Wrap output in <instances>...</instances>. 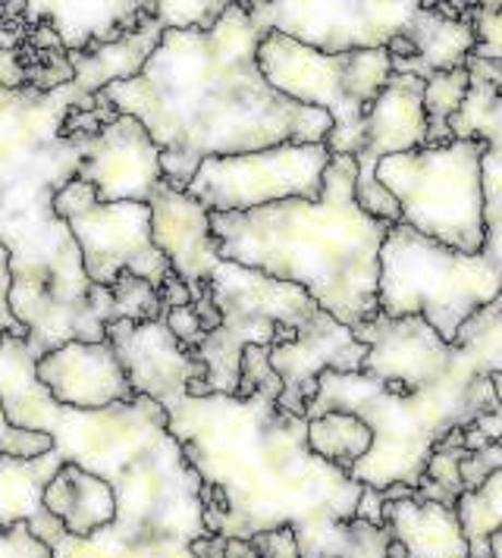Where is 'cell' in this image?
Returning <instances> with one entry per match:
<instances>
[{
	"label": "cell",
	"mask_w": 502,
	"mask_h": 558,
	"mask_svg": "<svg viewBox=\"0 0 502 558\" xmlns=\"http://www.w3.org/2000/svg\"><path fill=\"white\" fill-rule=\"evenodd\" d=\"M251 546L258 549V558H301L296 533L289 527H276V531H264L249 536Z\"/></svg>",
	"instance_id": "37"
},
{
	"label": "cell",
	"mask_w": 502,
	"mask_h": 558,
	"mask_svg": "<svg viewBox=\"0 0 502 558\" xmlns=\"http://www.w3.org/2000/svg\"><path fill=\"white\" fill-rule=\"evenodd\" d=\"M148 210L154 248L164 254V260L170 264V274L182 279L195 299V292L220 264L217 242L207 223L211 210L195 198H189L186 192H176L167 182H160L157 192L151 195Z\"/></svg>",
	"instance_id": "20"
},
{
	"label": "cell",
	"mask_w": 502,
	"mask_h": 558,
	"mask_svg": "<svg viewBox=\"0 0 502 558\" xmlns=\"http://www.w3.org/2000/svg\"><path fill=\"white\" fill-rule=\"evenodd\" d=\"M157 295H160V307L167 311V307H182V305H192V292H189V286L182 282V279H176L170 274V279L157 289Z\"/></svg>",
	"instance_id": "41"
},
{
	"label": "cell",
	"mask_w": 502,
	"mask_h": 558,
	"mask_svg": "<svg viewBox=\"0 0 502 558\" xmlns=\"http://www.w3.org/2000/svg\"><path fill=\"white\" fill-rule=\"evenodd\" d=\"M35 380L41 383L50 402L75 411H100L135 399L107 339L63 342L35 361Z\"/></svg>",
	"instance_id": "19"
},
{
	"label": "cell",
	"mask_w": 502,
	"mask_h": 558,
	"mask_svg": "<svg viewBox=\"0 0 502 558\" xmlns=\"http://www.w3.org/2000/svg\"><path fill=\"white\" fill-rule=\"evenodd\" d=\"M465 352L446 377L418 392H396L364 374L324 371L304 421L330 411L355 414L371 427V449L349 468V477L371 489L393 483L418 489L433 446L450 430L471 427L477 417L502 411V299L477 307L455 339Z\"/></svg>",
	"instance_id": "6"
},
{
	"label": "cell",
	"mask_w": 502,
	"mask_h": 558,
	"mask_svg": "<svg viewBox=\"0 0 502 558\" xmlns=\"http://www.w3.org/2000/svg\"><path fill=\"white\" fill-rule=\"evenodd\" d=\"M167 433L199 474L207 536L289 527L301 558H343L361 483L308 449V421L276 405V392L182 396L167 408Z\"/></svg>",
	"instance_id": "2"
},
{
	"label": "cell",
	"mask_w": 502,
	"mask_h": 558,
	"mask_svg": "<svg viewBox=\"0 0 502 558\" xmlns=\"http://www.w3.org/2000/svg\"><path fill=\"white\" fill-rule=\"evenodd\" d=\"M421 92H425L421 78L399 76V73L386 78L383 92L376 95V101L371 104V110L364 117L361 148L351 157L355 170H358L355 202L364 214H371L390 227L399 223V207L376 185L374 170L383 157L425 148L427 123L425 110H421Z\"/></svg>",
	"instance_id": "14"
},
{
	"label": "cell",
	"mask_w": 502,
	"mask_h": 558,
	"mask_svg": "<svg viewBox=\"0 0 502 558\" xmlns=\"http://www.w3.org/2000/svg\"><path fill=\"white\" fill-rule=\"evenodd\" d=\"M25 45L23 20L16 23H0V51H20Z\"/></svg>",
	"instance_id": "42"
},
{
	"label": "cell",
	"mask_w": 502,
	"mask_h": 558,
	"mask_svg": "<svg viewBox=\"0 0 502 558\" xmlns=\"http://www.w3.org/2000/svg\"><path fill=\"white\" fill-rule=\"evenodd\" d=\"M145 3H23V26H45L53 32L67 53L85 51L120 38L139 23Z\"/></svg>",
	"instance_id": "22"
},
{
	"label": "cell",
	"mask_w": 502,
	"mask_h": 558,
	"mask_svg": "<svg viewBox=\"0 0 502 558\" xmlns=\"http://www.w3.org/2000/svg\"><path fill=\"white\" fill-rule=\"evenodd\" d=\"M53 214L70 229L92 286L110 289L120 274L145 279L154 289L170 279V264L151 242L148 204H100L85 182L73 179L53 195Z\"/></svg>",
	"instance_id": "11"
},
{
	"label": "cell",
	"mask_w": 502,
	"mask_h": 558,
	"mask_svg": "<svg viewBox=\"0 0 502 558\" xmlns=\"http://www.w3.org/2000/svg\"><path fill=\"white\" fill-rule=\"evenodd\" d=\"M0 558H53L50 549L28 531L25 521H16L10 527L0 524Z\"/></svg>",
	"instance_id": "35"
},
{
	"label": "cell",
	"mask_w": 502,
	"mask_h": 558,
	"mask_svg": "<svg viewBox=\"0 0 502 558\" xmlns=\"http://www.w3.org/2000/svg\"><path fill=\"white\" fill-rule=\"evenodd\" d=\"M308 449L318 458H324L326 464L349 471L358 458L368 456L371 449V427L364 421H358L355 414H343V411H330L321 417L308 421Z\"/></svg>",
	"instance_id": "28"
},
{
	"label": "cell",
	"mask_w": 502,
	"mask_h": 558,
	"mask_svg": "<svg viewBox=\"0 0 502 558\" xmlns=\"http://www.w3.org/2000/svg\"><path fill=\"white\" fill-rule=\"evenodd\" d=\"M160 317H164L167 330H170V336H174L182 349H189V352H195V349H199L201 339H204V327H201L199 314L192 311V305L167 307Z\"/></svg>",
	"instance_id": "36"
},
{
	"label": "cell",
	"mask_w": 502,
	"mask_h": 558,
	"mask_svg": "<svg viewBox=\"0 0 502 558\" xmlns=\"http://www.w3.org/2000/svg\"><path fill=\"white\" fill-rule=\"evenodd\" d=\"M355 518L358 521H368V524H383V499H380V489L361 486V499L355 506Z\"/></svg>",
	"instance_id": "40"
},
{
	"label": "cell",
	"mask_w": 502,
	"mask_h": 558,
	"mask_svg": "<svg viewBox=\"0 0 502 558\" xmlns=\"http://www.w3.org/2000/svg\"><path fill=\"white\" fill-rule=\"evenodd\" d=\"M330 163L326 145H276L267 151L211 157L189 182L186 195L211 214H242L276 202H321L324 170Z\"/></svg>",
	"instance_id": "12"
},
{
	"label": "cell",
	"mask_w": 502,
	"mask_h": 558,
	"mask_svg": "<svg viewBox=\"0 0 502 558\" xmlns=\"http://www.w3.org/2000/svg\"><path fill=\"white\" fill-rule=\"evenodd\" d=\"M73 82L53 92L0 88V248L10 267V314L38 355L63 342H100L113 324L110 289L92 286L53 195L79 173L63 120L88 107Z\"/></svg>",
	"instance_id": "4"
},
{
	"label": "cell",
	"mask_w": 502,
	"mask_h": 558,
	"mask_svg": "<svg viewBox=\"0 0 502 558\" xmlns=\"http://www.w3.org/2000/svg\"><path fill=\"white\" fill-rule=\"evenodd\" d=\"M475 427L483 433L490 442H502V411H490V414L477 417Z\"/></svg>",
	"instance_id": "44"
},
{
	"label": "cell",
	"mask_w": 502,
	"mask_h": 558,
	"mask_svg": "<svg viewBox=\"0 0 502 558\" xmlns=\"http://www.w3.org/2000/svg\"><path fill=\"white\" fill-rule=\"evenodd\" d=\"M386 558H405V549H402V543L390 539V546H386Z\"/></svg>",
	"instance_id": "46"
},
{
	"label": "cell",
	"mask_w": 502,
	"mask_h": 558,
	"mask_svg": "<svg viewBox=\"0 0 502 558\" xmlns=\"http://www.w3.org/2000/svg\"><path fill=\"white\" fill-rule=\"evenodd\" d=\"M483 151V142H450L393 154L376 163L374 179L399 207L402 227L471 257L487 239L480 192Z\"/></svg>",
	"instance_id": "8"
},
{
	"label": "cell",
	"mask_w": 502,
	"mask_h": 558,
	"mask_svg": "<svg viewBox=\"0 0 502 558\" xmlns=\"http://www.w3.org/2000/svg\"><path fill=\"white\" fill-rule=\"evenodd\" d=\"M63 138H70L79 151L75 179L85 182L100 204H148L164 182L160 148L132 117L117 113L95 135L63 132Z\"/></svg>",
	"instance_id": "15"
},
{
	"label": "cell",
	"mask_w": 502,
	"mask_h": 558,
	"mask_svg": "<svg viewBox=\"0 0 502 558\" xmlns=\"http://www.w3.org/2000/svg\"><path fill=\"white\" fill-rule=\"evenodd\" d=\"M261 38L246 7L229 0L207 32H164L139 76L98 92L117 113L142 123L160 148L164 182L176 192H186L211 157L267 151L286 142L321 145L330 135L333 120L324 110L289 101L264 82Z\"/></svg>",
	"instance_id": "3"
},
{
	"label": "cell",
	"mask_w": 502,
	"mask_h": 558,
	"mask_svg": "<svg viewBox=\"0 0 502 558\" xmlns=\"http://www.w3.org/2000/svg\"><path fill=\"white\" fill-rule=\"evenodd\" d=\"M207 289L220 324L204 332L195 357L204 364V386L211 396H236L239 392V361L249 345H283L289 342L301 324L314 317V299L279 279L264 277L261 270L239 267L220 260L207 277Z\"/></svg>",
	"instance_id": "10"
},
{
	"label": "cell",
	"mask_w": 502,
	"mask_h": 558,
	"mask_svg": "<svg viewBox=\"0 0 502 558\" xmlns=\"http://www.w3.org/2000/svg\"><path fill=\"white\" fill-rule=\"evenodd\" d=\"M264 35H283L318 53H351L386 48L415 16L418 0L399 3H308V0H251L242 3Z\"/></svg>",
	"instance_id": "13"
},
{
	"label": "cell",
	"mask_w": 502,
	"mask_h": 558,
	"mask_svg": "<svg viewBox=\"0 0 502 558\" xmlns=\"http://www.w3.org/2000/svg\"><path fill=\"white\" fill-rule=\"evenodd\" d=\"M41 508L70 536L92 539L95 533L113 524L117 499L110 483L100 481L98 474L79 464H60L41 493Z\"/></svg>",
	"instance_id": "23"
},
{
	"label": "cell",
	"mask_w": 502,
	"mask_h": 558,
	"mask_svg": "<svg viewBox=\"0 0 502 558\" xmlns=\"http://www.w3.org/2000/svg\"><path fill=\"white\" fill-rule=\"evenodd\" d=\"M468 92L450 117L452 142H483L502 151V63L497 60H465Z\"/></svg>",
	"instance_id": "25"
},
{
	"label": "cell",
	"mask_w": 502,
	"mask_h": 558,
	"mask_svg": "<svg viewBox=\"0 0 502 558\" xmlns=\"http://www.w3.org/2000/svg\"><path fill=\"white\" fill-rule=\"evenodd\" d=\"M63 458L53 449L38 458L0 456V524L10 527L16 521H35L41 508V493L57 474Z\"/></svg>",
	"instance_id": "27"
},
{
	"label": "cell",
	"mask_w": 502,
	"mask_h": 558,
	"mask_svg": "<svg viewBox=\"0 0 502 558\" xmlns=\"http://www.w3.org/2000/svg\"><path fill=\"white\" fill-rule=\"evenodd\" d=\"M402 38L415 48V57L430 73L462 70L475 51V32L468 23V13L450 20V16H440L430 3H418L415 16L402 28Z\"/></svg>",
	"instance_id": "26"
},
{
	"label": "cell",
	"mask_w": 502,
	"mask_h": 558,
	"mask_svg": "<svg viewBox=\"0 0 502 558\" xmlns=\"http://www.w3.org/2000/svg\"><path fill=\"white\" fill-rule=\"evenodd\" d=\"M487 558H502V531H493L487 536Z\"/></svg>",
	"instance_id": "45"
},
{
	"label": "cell",
	"mask_w": 502,
	"mask_h": 558,
	"mask_svg": "<svg viewBox=\"0 0 502 558\" xmlns=\"http://www.w3.org/2000/svg\"><path fill=\"white\" fill-rule=\"evenodd\" d=\"M468 23L475 32L471 57L502 63V3H475L468 10Z\"/></svg>",
	"instance_id": "32"
},
{
	"label": "cell",
	"mask_w": 502,
	"mask_h": 558,
	"mask_svg": "<svg viewBox=\"0 0 502 558\" xmlns=\"http://www.w3.org/2000/svg\"><path fill=\"white\" fill-rule=\"evenodd\" d=\"M110 302H113V320L148 324L164 314L157 289L132 274H120V279L110 286Z\"/></svg>",
	"instance_id": "31"
},
{
	"label": "cell",
	"mask_w": 502,
	"mask_h": 558,
	"mask_svg": "<svg viewBox=\"0 0 502 558\" xmlns=\"http://www.w3.org/2000/svg\"><path fill=\"white\" fill-rule=\"evenodd\" d=\"M351 336L368 349L358 374L399 392H418L446 377L465 352L458 342H443L421 317L374 314L351 327Z\"/></svg>",
	"instance_id": "16"
},
{
	"label": "cell",
	"mask_w": 502,
	"mask_h": 558,
	"mask_svg": "<svg viewBox=\"0 0 502 558\" xmlns=\"http://www.w3.org/2000/svg\"><path fill=\"white\" fill-rule=\"evenodd\" d=\"M258 70L276 95L324 110L333 129L324 138L330 157H355L364 135V117L393 76L386 48L351 53H318L283 35H264Z\"/></svg>",
	"instance_id": "9"
},
{
	"label": "cell",
	"mask_w": 502,
	"mask_h": 558,
	"mask_svg": "<svg viewBox=\"0 0 502 558\" xmlns=\"http://www.w3.org/2000/svg\"><path fill=\"white\" fill-rule=\"evenodd\" d=\"M355 160L330 157L321 202H289L242 214H207L220 260L304 289L336 324L358 327L376 311V254L390 223L355 202Z\"/></svg>",
	"instance_id": "5"
},
{
	"label": "cell",
	"mask_w": 502,
	"mask_h": 558,
	"mask_svg": "<svg viewBox=\"0 0 502 558\" xmlns=\"http://www.w3.org/2000/svg\"><path fill=\"white\" fill-rule=\"evenodd\" d=\"M104 339L110 342L113 355L120 361L129 389L135 396L157 402L164 411L186 396L189 383L207 377L195 352L182 349L170 336L164 317L148 324L113 320L104 327Z\"/></svg>",
	"instance_id": "18"
},
{
	"label": "cell",
	"mask_w": 502,
	"mask_h": 558,
	"mask_svg": "<svg viewBox=\"0 0 502 558\" xmlns=\"http://www.w3.org/2000/svg\"><path fill=\"white\" fill-rule=\"evenodd\" d=\"M53 449L50 436L35 430H20V427H10L7 417H3V408H0V456L13 458H38Z\"/></svg>",
	"instance_id": "33"
},
{
	"label": "cell",
	"mask_w": 502,
	"mask_h": 558,
	"mask_svg": "<svg viewBox=\"0 0 502 558\" xmlns=\"http://www.w3.org/2000/svg\"><path fill=\"white\" fill-rule=\"evenodd\" d=\"M38 352L25 336H0V408L10 427L50 436L63 464L110 483L117 514L92 539H75L50 514L28 521L53 558H195L201 524L199 474L167 433V411L145 396L125 405L75 411L50 402L35 380Z\"/></svg>",
	"instance_id": "1"
},
{
	"label": "cell",
	"mask_w": 502,
	"mask_h": 558,
	"mask_svg": "<svg viewBox=\"0 0 502 558\" xmlns=\"http://www.w3.org/2000/svg\"><path fill=\"white\" fill-rule=\"evenodd\" d=\"M7 292H10V267H7V252L0 248V336H25L23 324L10 314Z\"/></svg>",
	"instance_id": "39"
},
{
	"label": "cell",
	"mask_w": 502,
	"mask_h": 558,
	"mask_svg": "<svg viewBox=\"0 0 502 558\" xmlns=\"http://www.w3.org/2000/svg\"><path fill=\"white\" fill-rule=\"evenodd\" d=\"M220 549H224V558H258L251 539H242V536H220Z\"/></svg>",
	"instance_id": "43"
},
{
	"label": "cell",
	"mask_w": 502,
	"mask_h": 558,
	"mask_svg": "<svg viewBox=\"0 0 502 558\" xmlns=\"http://www.w3.org/2000/svg\"><path fill=\"white\" fill-rule=\"evenodd\" d=\"M383 527L402 543L405 558H471V546L462 536L455 511L440 502H383Z\"/></svg>",
	"instance_id": "24"
},
{
	"label": "cell",
	"mask_w": 502,
	"mask_h": 558,
	"mask_svg": "<svg viewBox=\"0 0 502 558\" xmlns=\"http://www.w3.org/2000/svg\"><path fill=\"white\" fill-rule=\"evenodd\" d=\"M0 88L3 92L28 88V73H25L20 51H0Z\"/></svg>",
	"instance_id": "38"
},
{
	"label": "cell",
	"mask_w": 502,
	"mask_h": 558,
	"mask_svg": "<svg viewBox=\"0 0 502 558\" xmlns=\"http://www.w3.org/2000/svg\"><path fill=\"white\" fill-rule=\"evenodd\" d=\"M502 471V442H490L477 452H468L465 461L458 464V477H462V489H477L490 474Z\"/></svg>",
	"instance_id": "34"
},
{
	"label": "cell",
	"mask_w": 502,
	"mask_h": 558,
	"mask_svg": "<svg viewBox=\"0 0 502 558\" xmlns=\"http://www.w3.org/2000/svg\"><path fill=\"white\" fill-rule=\"evenodd\" d=\"M468 92V73L452 70V73H433L425 82L421 92V110H425V148L450 145V117L458 110V104Z\"/></svg>",
	"instance_id": "30"
},
{
	"label": "cell",
	"mask_w": 502,
	"mask_h": 558,
	"mask_svg": "<svg viewBox=\"0 0 502 558\" xmlns=\"http://www.w3.org/2000/svg\"><path fill=\"white\" fill-rule=\"evenodd\" d=\"M164 32H167V23L160 20L157 3H145L139 23L123 32L120 38L104 41V45H88L85 51L67 53L70 70H73V85L82 95L95 98L107 85L135 78L145 70L151 51L157 48Z\"/></svg>",
	"instance_id": "21"
},
{
	"label": "cell",
	"mask_w": 502,
	"mask_h": 558,
	"mask_svg": "<svg viewBox=\"0 0 502 558\" xmlns=\"http://www.w3.org/2000/svg\"><path fill=\"white\" fill-rule=\"evenodd\" d=\"M487 239L477 254H458L415 229L390 227L376 254V311L421 317L443 342L477 307L502 299V214L483 217Z\"/></svg>",
	"instance_id": "7"
},
{
	"label": "cell",
	"mask_w": 502,
	"mask_h": 558,
	"mask_svg": "<svg viewBox=\"0 0 502 558\" xmlns=\"http://www.w3.org/2000/svg\"><path fill=\"white\" fill-rule=\"evenodd\" d=\"M368 349L351 336L349 327L336 324L326 311H314L308 324H301L296 336L283 345H271V371L279 380L276 405L292 417H304V405L314 399L318 377L324 371L358 374Z\"/></svg>",
	"instance_id": "17"
},
{
	"label": "cell",
	"mask_w": 502,
	"mask_h": 558,
	"mask_svg": "<svg viewBox=\"0 0 502 558\" xmlns=\"http://www.w3.org/2000/svg\"><path fill=\"white\" fill-rule=\"evenodd\" d=\"M452 511L471 546V558H487V536L502 524V471L490 474L477 489H465Z\"/></svg>",
	"instance_id": "29"
}]
</instances>
